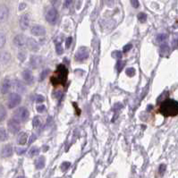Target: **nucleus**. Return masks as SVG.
I'll list each match as a JSON object with an SVG mask.
<instances>
[{"label":"nucleus","mask_w":178,"mask_h":178,"mask_svg":"<svg viewBox=\"0 0 178 178\" xmlns=\"http://www.w3.org/2000/svg\"><path fill=\"white\" fill-rule=\"evenodd\" d=\"M2 157L3 158H9L13 154V148L10 144H7L2 149Z\"/></svg>","instance_id":"nucleus-17"},{"label":"nucleus","mask_w":178,"mask_h":178,"mask_svg":"<svg viewBox=\"0 0 178 178\" xmlns=\"http://www.w3.org/2000/svg\"><path fill=\"white\" fill-rule=\"evenodd\" d=\"M8 8L7 6L5 5H1L0 6V23H4L5 21H6V19L8 17Z\"/></svg>","instance_id":"nucleus-12"},{"label":"nucleus","mask_w":178,"mask_h":178,"mask_svg":"<svg viewBox=\"0 0 178 178\" xmlns=\"http://www.w3.org/2000/svg\"><path fill=\"white\" fill-rule=\"evenodd\" d=\"M30 22H31V17L29 15V13H24L21 16L20 18V27L22 28V30H27L30 26Z\"/></svg>","instance_id":"nucleus-8"},{"label":"nucleus","mask_w":178,"mask_h":178,"mask_svg":"<svg viewBox=\"0 0 178 178\" xmlns=\"http://www.w3.org/2000/svg\"><path fill=\"white\" fill-rule=\"evenodd\" d=\"M122 52H120V51H115L114 53H113V56L114 57H116L117 59H121L122 58Z\"/></svg>","instance_id":"nucleus-35"},{"label":"nucleus","mask_w":178,"mask_h":178,"mask_svg":"<svg viewBox=\"0 0 178 178\" xmlns=\"http://www.w3.org/2000/svg\"><path fill=\"white\" fill-rule=\"evenodd\" d=\"M6 117V111L3 106H0V122L5 120Z\"/></svg>","instance_id":"nucleus-24"},{"label":"nucleus","mask_w":178,"mask_h":178,"mask_svg":"<svg viewBox=\"0 0 178 178\" xmlns=\"http://www.w3.org/2000/svg\"><path fill=\"white\" fill-rule=\"evenodd\" d=\"M33 126L34 127H38V126H39V124H40V119H39V117H35L33 118Z\"/></svg>","instance_id":"nucleus-31"},{"label":"nucleus","mask_w":178,"mask_h":178,"mask_svg":"<svg viewBox=\"0 0 178 178\" xmlns=\"http://www.w3.org/2000/svg\"><path fill=\"white\" fill-rule=\"evenodd\" d=\"M89 57V49L85 47H81L77 50L76 55H75V59L76 61H83Z\"/></svg>","instance_id":"nucleus-7"},{"label":"nucleus","mask_w":178,"mask_h":178,"mask_svg":"<svg viewBox=\"0 0 178 178\" xmlns=\"http://www.w3.org/2000/svg\"><path fill=\"white\" fill-rule=\"evenodd\" d=\"M26 45H27L28 49L31 50V51H37V50H39V44L33 39H31V38L27 39V44Z\"/></svg>","instance_id":"nucleus-14"},{"label":"nucleus","mask_w":178,"mask_h":178,"mask_svg":"<svg viewBox=\"0 0 178 178\" xmlns=\"http://www.w3.org/2000/svg\"><path fill=\"white\" fill-rule=\"evenodd\" d=\"M13 43L16 47L18 48H23L27 44V38L24 36V35H17L13 39Z\"/></svg>","instance_id":"nucleus-11"},{"label":"nucleus","mask_w":178,"mask_h":178,"mask_svg":"<svg viewBox=\"0 0 178 178\" xmlns=\"http://www.w3.org/2000/svg\"><path fill=\"white\" fill-rule=\"evenodd\" d=\"M44 100H45V98L42 95H37V97H36V102L37 103H42Z\"/></svg>","instance_id":"nucleus-38"},{"label":"nucleus","mask_w":178,"mask_h":178,"mask_svg":"<svg viewBox=\"0 0 178 178\" xmlns=\"http://www.w3.org/2000/svg\"><path fill=\"white\" fill-rule=\"evenodd\" d=\"M31 138H32V139L30 141V143H31L33 141H35V139H36V138H35V135H32V137H31Z\"/></svg>","instance_id":"nucleus-46"},{"label":"nucleus","mask_w":178,"mask_h":178,"mask_svg":"<svg viewBox=\"0 0 178 178\" xmlns=\"http://www.w3.org/2000/svg\"><path fill=\"white\" fill-rule=\"evenodd\" d=\"M39 153V149L38 147H32L30 149V152H29V155L31 156V157H34V156H36Z\"/></svg>","instance_id":"nucleus-25"},{"label":"nucleus","mask_w":178,"mask_h":178,"mask_svg":"<svg viewBox=\"0 0 178 178\" xmlns=\"http://www.w3.org/2000/svg\"><path fill=\"white\" fill-rule=\"evenodd\" d=\"M7 140V134L4 128H0V141H5Z\"/></svg>","instance_id":"nucleus-22"},{"label":"nucleus","mask_w":178,"mask_h":178,"mask_svg":"<svg viewBox=\"0 0 178 178\" xmlns=\"http://www.w3.org/2000/svg\"><path fill=\"white\" fill-rule=\"evenodd\" d=\"M17 178H24V176H18Z\"/></svg>","instance_id":"nucleus-49"},{"label":"nucleus","mask_w":178,"mask_h":178,"mask_svg":"<svg viewBox=\"0 0 178 178\" xmlns=\"http://www.w3.org/2000/svg\"><path fill=\"white\" fill-rule=\"evenodd\" d=\"M49 69H46V70H44L43 72L41 73V74H40V81H43L47 76H48V74H49Z\"/></svg>","instance_id":"nucleus-32"},{"label":"nucleus","mask_w":178,"mask_h":178,"mask_svg":"<svg viewBox=\"0 0 178 178\" xmlns=\"http://www.w3.org/2000/svg\"><path fill=\"white\" fill-rule=\"evenodd\" d=\"M67 75H68V70L66 67L63 65H58L56 68L55 74L51 77V83L56 86V85H65L66 80H67Z\"/></svg>","instance_id":"nucleus-2"},{"label":"nucleus","mask_w":178,"mask_h":178,"mask_svg":"<svg viewBox=\"0 0 178 178\" xmlns=\"http://www.w3.org/2000/svg\"><path fill=\"white\" fill-rule=\"evenodd\" d=\"M133 48V46H132V44H127V45H125L124 47H123V51L124 53H126V52H128L129 50H131V49Z\"/></svg>","instance_id":"nucleus-39"},{"label":"nucleus","mask_w":178,"mask_h":178,"mask_svg":"<svg viewBox=\"0 0 178 178\" xmlns=\"http://www.w3.org/2000/svg\"><path fill=\"white\" fill-rule=\"evenodd\" d=\"M13 85H14V88H15V90L19 92H25V87L24 85V83L22 82V81H20L19 80H15L14 81V83H13Z\"/></svg>","instance_id":"nucleus-19"},{"label":"nucleus","mask_w":178,"mask_h":178,"mask_svg":"<svg viewBox=\"0 0 178 178\" xmlns=\"http://www.w3.org/2000/svg\"><path fill=\"white\" fill-rule=\"evenodd\" d=\"M11 59V55L8 52L3 51L0 52V65H6Z\"/></svg>","instance_id":"nucleus-15"},{"label":"nucleus","mask_w":178,"mask_h":178,"mask_svg":"<svg viewBox=\"0 0 178 178\" xmlns=\"http://www.w3.org/2000/svg\"><path fill=\"white\" fill-rule=\"evenodd\" d=\"M49 2L52 4V6H56L58 5V3H59V0H49Z\"/></svg>","instance_id":"nucleus-44"},{"label":"nucleus","mask_w":178,"mask_h":178,"mask_svg":"<svg viewBox=\"0 0 178 178\" xmlns=\"http://www.w3.org/2000/svg\"><path fill=\"white\" fill-rule=\"evenodd\" d=\"M30 2H31V3H36L38 0H29Z\"/></svg>","instance_id":"nucleus-48"},{"label":"nucleus","mask_w":178,"mask_h":178,"mask_svg":"<svg viewBox=\"0 0 178 178\" xmlns=\"http://www.w3.org/2000/svg\"><path fill=\"white\" fill-rule=\"evenodd\" d=\"M166 39V34H160V35H158L157 36V41L158 42H163V41H165Z\"/></svg>","instance_id":"nucleus-30"},{"label":"nucleus","mask_w":178,"mask_h":178,"mask_svg":"<svg viewBox=\"0 0 178 178\" xmlns=\"http://www.w3.org/2000/svg\"><path fill=\"white\" fill-rule=\"evenodd\" d=\"M5 43H6V36L4 33L0 32V49L4 47Z\"/></svg>","instance_id":"nucleus-27"},{"label":"nucleus","mask_w":178,"mask_h":178,"mask_svg":"<svg viewBox=\"0 0 178 178\" xmlns=\"http://www.w3.org/2000/svg\"><path fill=\"white\" fill-rule=\"evenodd\" d=\"M21 103V96L17 93H11L8 98V107L13 108Z\"/></svg>","instance_id":"nucleus-5"},{"label":"nucleus","mask_w":178,"mask_h":178,"mask_svg":"<svg viewBox=\"0 0 178 178\" xmlns=\"http://www.w3.org/2000/svg\"><path fill=\"white\" fill-rule=\"evenodd\" d=\"M123 62H122V61H119L117 62V70L118 71V72H121V70L123 69Z\"/></svg>","instance_id":"nucleus-34"},{"label":"nucleus","mask_w":178,"mask_h":178,"mask_svg":"<svg viewBox=\"0 0 178 178\" xmlns=\"http://www.w3.org/2000/svg\"><path fill=\"white\" fill-rule=\"evenodd\" d=\"M24 7H25V4H22V5L20 6V10H23Z\"/></svg>","instance_id":"nucleus-45"},{"label":"nucleus","mask_w":178,"mask_h":178,"mask_svg":"<svg viewBox=\"0 0 178 178\" xmlns=\"http://www.w3.org/2000/svg\"><path fill=\"white\" fill-rule=\"evenodd\" d=\"M10 89H11V81L9 79H5L1 84V92L3 94H6L9 92Z\"/></svg>","instance_id":"nucleus-16"},{"label":"nucleus","mask_w":178,"mask_h":178,"mask_svg":"<svg viewBox=\"0 0 178 178\" xmlns=\"http://www.w3.org/2000/svg\"><path fill=\"white\" fill-rule=\"evenodd\" d=\"M7 127H8V130L11 134H16L20 131V128H21V125H20V122L18 120H16L15 118H12L8 121V123H7Z\"/></svg>","instance_id":"nucleus-6"},{"label":"nucleus","mask_w":178,"mask_h":178,"mask_svg":"<svg viewBox=\"0 0 178 178\" xmlns=\"http://www.w3.org/2000/svg\"><path fill=\"white\" fill-rule=\"evenodd\" d=\"M55 50H56V53L58 55H62L64 53V49H63V47H62V45L60 43L55 45Z\"/></svg>","instance_id":"nucleus-28"},{"label":"nucleus","mask_w":178,"mask_h":178,"mask_svg":"<svg viewBox=\"0 0 178 178\" xmlns=\"http://www.w3.org/2000/svg\"><path fill=\"white\" fill-rule=\"evenodd\" d=\"M72 42H73V38L68 37L67 39H66V40H65V47H66V49H69V48H70Z\"/></svg>","instance_id":"nucleus-36"},{"label":"nucleus","mask_w":178,"mask_h":178,"mask_svg":"<svg viewBox=\"0 0 178 178\" xmlns=\"http://www.w3.org/2000/svg\"><path fill=\"white\" fill-rule=\"evenodd\" d=\"M26 56H27V53L25 52L24 50H20L18 53V59L20 61L24 62L26 59Z\"/></svg>","instance_id":"nucleus-23"},{"label":"nucleus","mask_w":178,"mask_h":178,"mask_svg":"<svg viewBox=\"0 0 178 178\" xmlns=\"http://www.w3.org/2000/svg\"><path fill=\"white\" fill-rule=\"evenodd\" d=\"M58 18V13L55 7H51L46 13V20L50 24H55Z\"/></svg>","instance_id":"nucleus-3"},{"label":"nucleus","mask_w":178,"mask_h":178,"mask_svg":"<svg viewBox=\"0 0 178 178\" xmlns=\"http://www.w3.org/2000/svg\"><path fill=\"white\" fill-rule=\"evenodd\" d=\"M151 107H152V106H151V105H149V107H148V111H149V110H150V108H151Z\"/></svg>","instance_id":"nucleus-47"},{"label":"nucleus","mask_w":178,"mask_h":178,"mask_svg":"<svg viewBox=\"0 0 178 178\" xmlns=\"http://www.w3.org/2000/svg\"><path fill=\"white\" fill-rule=\"evenodd\" d=\"M72 3H73V0H65V4H64V6L65 7H69V6L72 5Z\"/></svg>","instance_id":"nucleus-43"},{"label":"nucleus","mask_w":178,"mask_h":178,"mask_svg":"<svg viewBox=\"0 0 178 178\" xmlns=\"http://www.w3.org/2000/svg\"><path fill=\"white\" fill-rule=\"evenodd\" d=\"M160 55H166V54H167V52L169 51V47L167 46V45H166V44H163V45H161L160 46Z\"/></svg>","instance_id":"nucleus-21"},{"label":"nucleus","mask_w":178,"mask_h":178,"mask_svg":"<svg viewBox=\"0 0 178 178\" xmlns=\"http://www.w3.org/2000/svg\"><path fill=\"white\" fill-rule=\"evenodd\" d=\"M165 170H166V166L165 165H160V168H159V172H160V175H163L164 172H165Z\"/></svg>","instance_id":"nucleus-42"},{"label":"nucleus","mask_w":178,"mask_h":178,"mask_svg":"<svg viewBox=\"0 0 178 178\" xmlns=\"http://www.w3.org/2000/svg\"><path fill=\"white\" fill-rule=\"evenodd\" d=\"M35 166H36L37 169H42L45 166V158L44 157H39L35 162Z\"/></svg>","instance_id":"nucleus-20"},{"label":"nucleus","mask_w":178,"mask_h":178,"mask_svg":"<svg viewBox=\"0 0 178 178\" xmlns=\"http://www.w3.org/2000/svg\"><path fill=\"white\" fill-rule=\"evenodd\" d=\"M28 140V135L25 133H20L17 137V142L20 145H24Z\"/></svg>","instance_id":"nucleus-18"},{"label":"nucleus","mask_w":178,"mask_h":178,"mask_svg":"<svg viewBox=\"0 0 178 178\" xmlns=\"http://www.w3.org/2000/svg\"><path fill=\"white\" fill-rule=\"evenodd\" d=\"M70 166H71V164H70L69 162H64V163L61 165L62 171H66Z\"/></svg>","instance_id":"nucleus-33"},{"label":"nucleus","mask_w":178,"mask_h":178,"mask_svg":"<svg viewBox=\"0 0 178 178\" xmlns=\"http://www.w3.org/2000/svg\"><path fill=\"white\" fill-rule=\"evenodd\" d=\"M23 78L27 84H31L34 80L33 75L31 73V71H29V70H25L23 72Z\"/></svg>","instance_id":"nucleus-13"},{"label":"nucleus","mask_w":178,"mask_h":178,"mask_svg":"<svg viewBox=\"0 0 178 178\" xmlns=\"http://www.w3.org/2000/svg\"><path fill=\"white\" fill-rule=\"evenodd\" d=\"M31 32L34 36H44L46 34V30L41 25H33L31 27Z\"/></svg>","instance_id":"nucleus-9"},{"label":"nucleus","mask_w":178,"mask_h":178,"mask_svg":"<svg viewBox=\"0 0 178 178\" xmlns=\"http://www.w3.org/2000/svg\"><path fill=\"white\" fill-rule=\"evenodd\" d=\"M125 74H127L129 77H133V76H134L135 74H136V71H135L134 68H133V67L128 68V69H126Z\"/></svg>","instance_id":"nucleus-26"},{"label":"nucleus","mask_w":178,"mask_h":178,"mask_svg":"<svg viewBox=\"0 0 178 178\" xmlns=\"http://www.w3.org/2000/svg\"><path fill=\"white\" fill-rule=\"evenodd\" d=\"M146 19H147V15H146L144 13H140L138 14V20H139L141 23H144V22L146 21Z\"/></svg>","instance_id":"nucleus-29"},{"label":"nucleus","mask_w":178,"mask_h":178,"mask_svg":"<svg viewBox=\"0 0 178 178\" xmlns=\"http://www.w3.org/2000/svg\"><path fill=\"white\" fill-rule=\"evenodd\" d=\"M43 64V59L41 56L39 55H32L30 60V65L32 68L36 69V68L41 66V65Z\"/></svg>","instance_id":"nucleus-10"},{"label":"nucleus","mask_w":178,"mask_h":178,"mask_svg":"<svg viewBox=\"0 0 178 178\" xmlns=\"http://www.w3.org/2000/svg\"><path fill=\"white\" fill-rule=\"evenodd\" d=\"M14 118L19 122H25L29 118V111L25 107H20L14 112Z\"/></svg>","instance_id":"nucleus-4"},{"label":"nucleus","mask_w":178,"mask_h":178,"mask_svg":"<svg viewBox=\"0 0 178 178\" xmlns=\"http://www.w3.org/2000/svg\"><path fill=\"white\" fill-rule=\"evenodd\" d=\"M15 151H16V153L18 154V155H23V154L25 153V151H26V149H22V148H16L15 149Z\"/></svg>","instance_id":"nucleus-37"},{"label":"nucleus","mask_w":178,"mask_h":178,"mask_svg":"<svg viewBox=\"0 0 178 178\" xmlns=\"http://www.w3.org/2000/svg\"><path fill=\"white\" fill-rule=\"evenodd\" d=\"M160 112L164 117H175L178 115V102L174 99H166L162 102Z\"/></svg>","instance_id":"nucleus-1"},{"label":"nucleus","mask_w":178,"mask_h":178,"mask_svg":"<svg viewBox=\"0 0 178 178\" xmlns=\"http://www.w3.org/2000/svg\"><path fill=\"white\" fill-rule=\"evenodd\" d=\"M131 5L134 6V8H138L139 7V1L138 0H131Z\"/></svg>","instance_id":"nucleus-40"},{"label":"nucleus","mask_w":178,"mask_h":178,"mask_svg":"<svg viewBox=\"0 0 178 178\" xmlns=\"http://www.w3.org/2000/svg\"><path fill=\"white\" fill-rule=\"evenodd\" d=\"M46 110V107L41 105V106H38L37 107V111L39 113H43L44 111Z\"/></svg>","instance_id":"nucleus-41"}]
</instances>
